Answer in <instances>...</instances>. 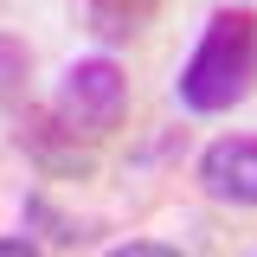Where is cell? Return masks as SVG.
<instances>
[{"label": "cell", "instance_id": "obj_1", "mask_svg": "<svg viewBox=\"0 0 257 257\" xmlns=\"http://www.w3.org/2000/svg\"><path fill=\"white\" fill-rule=\"evenodd\" d=\"M257 84V13L251 7H219L212 26L199 32L193 58L180 64L174 90L193 116H225L231 103H244Z\"/></svg>", "mask_w": 257, "mask_h": 257}, {"label": "cell", "instance_id": "obj_5", "mask_svg": "<svg viewBox=\"0 0 257 257\" xmlns=\"http://www.w3.org/2000/svg\"><path fill=\"white\" fill-rule=\"evenodd\" d=\"M84 7H90V32H96V39H109V45L148 32V26H155V13H161V0H84Z\"/></svg>", "mask_w": 257, "mask_h": 257}, {"label": "cell", "instance_id": "obj_7", "mask_svg": "<svg viewBox=\"0 0 257 257\" xmlns=\"http://www.w3.org/2000/svg\"><path fill=\"white\" fill-rule=\"evenodd\" d=\"M26 71H32V52L20 39H0V96L20 109V90H26Z\"/></svg>", "mask_w": 257, "mask_h": 257}, {"label": "cell", "instance_id": "obj_3", "mask_svg": "<svg viewBox=\"0 0 257 257\" xmlns=\"http://www.w3.org/2000/svg\"><path fill=\"white\" fill-rule=\"evenodd\" d=\"M199 187L219 206H257V135H219L199 155Z\"/></svg>", "mask_w": 257, "mask_h": 257}, {"label": "cell", "instance_id": "obj_6", "mask_svg": "<svg viewBox=\"0 0 257 257\" xmlns=\"http://www.w3.org/2000/svg\"><path fill=\"white\" fill-rule=\"evenodd\" d=\"M26 225H39L52 244H71V251L96 238L90 219H71V212H58V199H52V193H26Z\"/></svg>", "mask_w": 257, "mask_h": 257}, {"label": "cell", "instance_id": "obj_2", "mask_svg": "<svg viewBox=\"0 0 257 257\" xmlns=\"http://www.w3.org/2000/svg\"><path fill=\"white\" fill-rule=\"evenodd\" d=\"M52 116H58L71 135H84V142L116 135L122 116H128V77L109 58H77L71 71H64L58 96H52Z\"/></svg>", "mask_w": 257, "mask_h": 257}, {"label": "cell", "instance_id": "obj_9", "mask_svg": "<svg viewBox=\"0 0 257 257\" xmlns=\"http://www.w3.org/2000/svg\"><path fill=\"white\" fill-rule=\"evenodd\" d=\"M0 257H45L32 238H0Z\"/></svg>", "mask_w": 257, "mask_h": 257}, {"label": "cell", "instance_id": "obj_4", "mask_svg": "<svg viewBox=\"0 0 257 257\" xmlns=\"http://www.w3.org/2000/svg\"><path fill=\"white\" fill-rule=\"evenodd\" d=\"M20 148L39 161V174H52V180H77V174H90V142L84 135H71V128L52 116V109H20Z\"/></svg>", "mask_w": 257, "mask_h": 257}, {"label": "cell", "instance_id": "obj_8", "mask_svg": "<svg viewBox=\"0 0 257 257\" xmlns=\"http://www.w3.org/2000/svg\"><path fill=\"white\" fill-rule=\"evenodd\" d=\"M103 257H180V251L161 244V238H128V244H116V251H103Z\"/></svg>", "mask_w": 257, "mask_h": 257}]
</instances>
